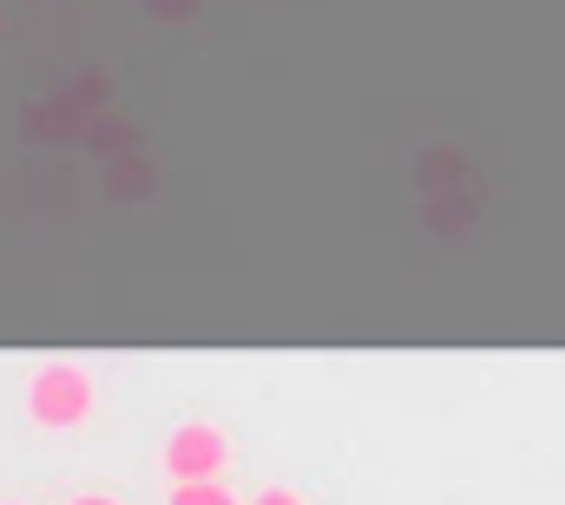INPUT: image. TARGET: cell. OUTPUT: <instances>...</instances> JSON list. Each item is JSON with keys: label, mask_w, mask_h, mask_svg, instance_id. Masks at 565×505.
Here are the masks:
<instances>
[{"label": "cell", "mask_w": 565, "mask_h": 505, "mask_svg": "<svg viewBox=\"0 0 565 505\" xmlns=\"http://www.w3.org/2000/svg\"><path fill=\"white\" fill-rule=\"evenodd\" d=\"M93 407H99V387H93L86 368H73V362H46V368H33V380H26V420L40 433H73V427L93 420Z\"/></svg>", "instance_id": "cell-1"}, {"label": "cell", "mask_w": 565, "mask_h": 505, "mask_svg": "<svg viewBox=\"0 0 565 505\" xmlns=\"http://www.w3.org/2000/svg\"><path fill=\"white\" fill-rule=\"evenodd\" d=\"M164 480H224L231 466V433L211 427V420H184L164 433Z\"/></svg>", "instance_id": "cell-2"}, {"label": "cell", "mask_w": 565, "mask_h": 505, "mask_svg": "<svg viewBox=\"0 0 565 505\" xmlns=\"http://www.w3.org/2000/svg\"><path fill=\"white\" fill-rule=\"evenodd\" d=\"M164 505H237L224 480H171V499Z\"/></svg>", "instance_id": "cell-3"}, {"label": "cell", "mask_w": 565, "mask_h": 505, "mask_svg": "<svg viewBox=\"0 0 565 505\" xmlns=\"http://www.w3.org/2000/svg\"><path fill=\"white\" fill-rule=\"evenodd\" d=\"M257 505H302L296 493H282V486H270V493H257Z\"/></svg>", "instance_id": "cell-4"}, {"label": "cell", "mask_w": 565, "mask_h": 505, "mask_svg": "<svg viewBox=\"0 0 565 505\" xmlns=\"http://www.w3.org/2000/svg\"><path fill=\"white\" fill-rule=\"evenodd\" d=\"M73 505H119V499H106V493H79Z\"/></svg>", "instance_id": "cell-5"}]
</instances>
